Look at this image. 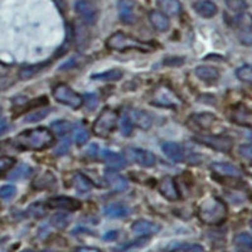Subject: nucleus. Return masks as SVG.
<instances>
[{
    "label": "nucleus",
    "instance_id": "f257e3e1",
    "mask_svg": "<svg viewBox=\"0 0 252 252\" xmlns=\"http://www.w3.org/2000/svg\"><path fill=\"white\" fill-rule=\"evenodd\" d=\"M55 141V136L46 127H35L20 132L15 138V145L26 150H43L51 146Z\"/></svg>",
    "mask_w": 252,
    "mask_h": 252
},
{
    "label": "nucleus",
    "instance_id": "f03ea898",
    "mask_svg": "<svg viewBox=\"0 0 252 252\" xmlns=\"http://www.w3.org/2000/svg\"><path fill=\"white\" fill-rule=\"evenodd\" d=\"M228 211L222 199L217 197H208L204 199L198 208V217L204 224L218 226L226 220Z\"/></svg>",
    "mask_w": 252,
    "mask_h": 252
},
{
    "label": "nucleus",
    "instance_id": "7ed1b4c3",
    "mask_svg": "<svg viewBox=\"0 0 252 252\" xmlns=\"http://www.w3.org/2000/svg\"><path fill=\"white\" fill-rule=\"evenodd\" d=\"M106 47L111 51L125 52V51H140L144 53H149L155 49V47L150 43H145L139 39H135L131 35H127L123 32H116L106 39Z\"/></svg>",
    "mask_w": 252,
    "mask_h": 252
},
{
    "label": "nucleus",
    "instance_id": "20e7f679",
    "mask_svg": "<svg viewBox=\"0 0 252 252\" xmlns=\"http://www.w3.org/2000/svg\"><path fill=\"white\" fill-rule=\"evenodd\" d=\"M118 112L112 109H103L94 124V132L100 138H107L118 126Z\"/></svg>",
    "mask_w": 252,
    "mask_h": 252
},
{
    "label": "nucleus",
    "instance_id": "39448f33",
    "mask_svg": "<svg viewBox=\"0 0 252 252\" xmlns=\"http://www.w3.org/2000/svg\"><path fill=\"white\" fill-rule=\"evenodd\" d=\"M53 96H55L56 101L71 107V109H80L83 103L82 96L64 83H60L53 89Z\"/></svg>",
    "mask_w": 252,
    "mask_h": 252
},
{
    "label": "nucleus",
    "instance_id": "423d86ee",
    "mask_svg": "<svg viewBox=\"0 0 252 252\" xmlns=\"http://www.w3.org/2000/svg\"><path fill=\"white\" fill-rule=\"evenodd\" d=\"M195 140L203 145L212 148L213 150H217L220 153H229L232 150L233 143L231 139L220 135H211V134H199L195 136Z\"/></svg>",
    "mask_w": 252,
    "mask_h": 252
},
{
    "label": "nucleus",
    "instance_id": "0eeeda50",
    "mask_svg": "<svg viewBox=\"0 0 252 252\" xmlns=\"http://www.w3.org/2000/svg\"><path fill=\"white\" fill-rule=\"evenodd\" d=\"M75 9L81 19L87 24L92 26L96 23L98 17V8L92 0H77L75 4Z\"/></svg>",
    "mask_w": 252,
    "mask_h": 252
},
{
    "label": "nucleus",
    "instance_id": "6e6552de",
    "mask_svg": "<svg viewBox=\"0 0 252 252\" xmlns=\"http://www.w3.org/2000/svg\"><path fill=\"white\" fill-rule=\"evenodd\" d=\"M126 155L130 160L144 168H152L157 163V158L152 152L140 149V148H127Z\"/></svg>",
    "mask_w": 252,
    "mask_h": 252
},
{
    "label": "nucleus",
    "instance_id": "1a4fd4ad",
    "mask_svg": "<svg viewBox=\"0 0 252 252\" xmlns=\"http://www.w3.org/2000/svg\"><path fill=\"white\" fill-rule=\"evenodd\" d=\"M217 123V118L211 112H202L190 116L188 120V126L195 131H206Z\"/></svg>",
    "mask_w": 252,
    "mask_h": 252
},
{
    "label": "nucleus",
    "instance_id": "9d476101",
    "mask_svg": "<svg viewBox=\"0 0 252 252\" xmlns=\"http://www.w3.org/2000/svg\"><path fill=\"white\" fill-rule=\"evenodd\" d=\"M179 102H181L179 98L165 86H160L154 94V100H153V105H159L164 107H175L179 105Z\"/></svg>",
    "mask_w": 252,
    "mask_h": 252
},
{
    "label": "nucleus",
    "instance_id": "9b49d317",
    "mask_svg": "<svg viewBox=\"0 0 252 252\" xmlns=\"http://www.w3.org/2000/svg\"><path fill=\"white\" fill-rule=\"evenodd\" d=\"M47 206L49 208L63 209L67 212H75L81 208V202L71 197H53L49 198L47 202Z\"/></svg>",
    "mask_w": 252,
    "mask_h": 252
},
{
    "label": "nucleus",
    "instance_id": "f8f14e48",
    "mask_svg": "<svg viewBox=\"0 0 252 252\" xmlns=\"http://www.w3.org/2000/svg\"><path fill=\"white\" fill-rule=\"evenodd\" d=\"M158 189H159V193L168 201L174 202L181 198L177 183L172 177H164L158 184Z\"/></svg>",
    "mask_w": 252,
    "mask_h": 252
},
{
    "label": "nucleus",
    "instance_id": "ddd939ff",
    "mask_svg": "<svg viewBox=\"0 0 252 252\" xmlns=\"http://www.w3.org/2000/svg\"><path fill=\"white\" fill-rule=\"evenodd\" d=\"M100 158L103 163L109 166L110 169L119 170L124 169L127 164L125 157H123L121 154H118V153L112 152V150H101L100 152Z\"/></svg>",
    "mask_w": 252,
    "mask_h": 252
},
{
    "label": "nucleus",
    "instance_id": "4468645a",
    "mask_svg": "<svg viewBox=\"0 0 252 252\" xmlns=\"http://www.w3.org/2000/svg\"><path fill=\"white\" fill-rule=\"evenodd\" d=\"M132 232L136 233L139 236H152L158 233L160 231V226L152 220H135L134 224L131 227Z\"/></svg>",
    "mask_w": 252,
    "mask_h": 252
},
{
    "label": "nucleus",
    "instance_id": "2eb2a0df",
    "mask_svg": "<svg viewBox=\"0 0 252 252\" xmlns=\"http://www.w3.org/2000/svg\"><path fill=\"white\" fill-rule=\"evenodd\" d=\"M132 125H136L143 130H149L153 125V118L149 112L144 110H132L129 114Z\"/></svg>",
    "mask_w": 252,
    "mask_h": 252
},
{
    "label": "nucleus",
    "instance_id": "dca6fc26",
    "mask_svg": "<svg viewBox=\"0 0 252 252\" xmlns=\"http://www.w3.org/2000/svg\"><path fill=\"white\" fill-rule=\"evenodd\" d=\"M231 120L237 125L252 129V110L245 106H238L231 114Z\"/></svg>",
    "mask_w": 252,
    "mask_h": 252
},
{
    "label": "nucleus",
    "instance_id": "f3484780",
    "mask_svg": "<svg viewBox=\"0 0 252 252\" xmlns=\"http://www.w3.org/2000/svg\"><path fill=\"white\" fill-rule=\"evenodd\" d=\"M119 15L125 24L135 23V3L132 0H120L119 1Z\"/></svg>",
    "mask_w": 252,
    "mask_h": 252
},
{
    "label": "nucleus",
    "instance_id": "a211bd4d",
    "mask_svg": "<svg viewBox=\"0 0 252 252\" xmlns=\"http://www.w3.org/2000/svg\"><path fill=\"white\" fill-rule=\"evenodd\" d=\"M193 9L199 17L202 18H213L218 12V8L211 0H198L193 4Z\"/></svg>",
    "mask_w": 252,
    "mask_h": 252
},
{
    "label": "nucleus",
    "instance_id": "6ab92c4d",
    "mask_svg": "<svg viewBox=\"0 0 252 252\" xmlns=\"http://www.w3.org/2000/svg\"><path fill=\"white\" fill-rule=\"evenodd\" d=\"M105 179L110 184V187H112V189L116 190V192H124L129 187L125 178L123 175L118 174V172H115L114 169H107L105 172Z\"/></svg>",
    "mask_w": 252,
    "mask_h": 252
},
{
    "label": "nucleus",
    "instance_id": "aec40b11",
    "mask_svg": "<svg viewBox=\"0 0 252 252\" xmlns=\"http://www.w3.org/2000/svg\"><path fill=\"white\" fill-rule=\"evenodd\" d=\"M161 149H163L164 154L175 163H182L184 160V150L181 144L168 141L161 145Z\"/></svg>",
    "mask_w": 252,
    "mask_h": 252
},
{
    "label": "nucleus",
    "instance_id": "412c9836",
    "mask_svg": "<svg viewBox=\"0 0 252 252\" xmlns=\"http://www.w3.org/2000/svg\"><path fill=\"white\" fill-rule=\"evenodd\" d=\"M211 169L217 174L223 175V177L240 178L242 175V170L240 168L229 163H213L211 165Z\"/></svg>",
    "mask_w": 252,
    "mask_h": 252
},
{
    "label": "nucleus",
    "instance_id": "4be33fe9",
    "mask_svg": "<svg viewBox=\"0 0 252 252\" xmlns=\"http://www.w3.org/2000/svg\"><path fill=\"white\" fill-rule=\"evenodd\" d=\"M194 73L199 80L207 83H213L220 78V71L212 66H198L194 69Z\"/></svg>",
    "mask_w": 252,
    "mask_h": 252
},
{
    "label": "nucleus",
    "instance_id": "5701e85b",
    "mask_svg": "<svg viewBox=\"0 0 252 252\" xmlns=\"http://www.w3.org/2000/svg\"><path fill=\"white\" fill-rule=\"evenodd\" d=\"M149 20L150 23H152V26L154 27V29H157L158 32H166L170 27V22L168 15H165L161 12H158V10L150 12Z\"/></svg>",
    "mask_w": 252,
    "mask_h": 252
},
{
    "label": "nucleus",
    "instance_id": "b1692460",
    "mask_svg": "<svg viewBox=\"0 0 252 252\" xmlns=\"http://www.w3.org/2000/svg\"><path fill=\"white\" fill-rule=\"evenodd\" d=\"M130 209L126 206L121 203H112L106 206L103 208V215L109 218H125L126 216H129Z\"/></svg>",
    "mask_w": 252,
    "mask_h": 252
},
{
    "label": "nucleus",
    "instance_id": "393cba45",
    "mask_svg": "<svg viewBox=\"0 0 252 252\" xmlns=\"http://www.w3.org/2000/svg\"><path fill=\"white\" fill-rule=\"evenodd\" d=\"M157 4L165 15H178L182 12V4L179 0H157Z\"/></svg>",
    "mask_w": 252,
    "mask_h": 252
},
{
    "label": "nucleus",
    "instance_id": "a878e982",
    "mask_svg": "<svg viewBox=\"0 0 252 252\" xmlns=\"http://www.w3.org/2000/svg\"><path fill=\"white\" fill-rule=\"evenodd\" d=\"M73 184H75V188L81 193H87L92 189L91 181L83 174H81V173H77L73 177Z\"/></svg>",
    "mask_w": 252,
    "mask_h": 252
},
{
    "label": "nucleus",
    "instance_id": "bb28decb",
    "mask_svg": "<svg viewBox=\"0 0 252 252\" xmlns=\"http://www.w3.org/2000/svg\"><path fill=\"white\" fill-rule=\"evenodd\" d=\"M92 80L98 81H118L123 78V72L120 69H110V71L101 72V73H96V75L91 76Z\"/></svg>",
    "mask_w": 252,
    "mask_h": 252
},
{
    "label": "nucleus",
    "instance_id": "cd10ccee",
    "mask_svg": "<svg viewBox=\"0 0 252 252\" xmlns=\"http://www.w3.org/2000/svg\"><path fill=\"white\" fill-rule=\"evenodd\" d=\"M51 129L57 136H64V135H67L72 130V124L66 120H58L52 123Z\"/></svg>",
    "mask_w": 252,
    "mask_h": 252
},
{
    "label": "nucleus",
    "instance_id": "c85d7f7f",
    "mask_svg": "<svg viewBox=\"0 0 252 252\" xmlns=\"http://www.w3.org/2000/svg\"><path fill=\"white\" fill-rule=\"evenodd\" d=\"M56 179L51 173H44L42 177H39L37 181L34 182V188L35 189H48L51 187L55 186Z\"/></svg>",
    "mask_w": 252,
    "mask_h": 252
},
{
    "label": "nucleus",
    "instance_id": "c756f323",
    "mask_svg": "<svg viewBox=\"0 0 252 252\" xmlns=\"http://www.w3.org/2000/svg\"><path fill=\"white\" fill-rule=\"evenodd\" d=\"M226 6L237 15L245 13L249 8L246 0H226Z\"/></svg>",
    "mask_w": 252,
    "mask_h": 252
},
{
    "label": "nucleus",
    "instance_id": "7c9ffc66",
    "mask_svg": "<svg viewBox=\"0 0 252 252\" xmlns=\"http://www.w3.org/2000/svg\"><path fill=\"white\" fill-rule=\"evenodd\" d=\"M31 174V166L27 165V164H20L17 169H15L12 174L9 175V179H12V181H19V179H26V178H28Z\"/></svg>",
    "mask_w": 252,
    "mask_h": 252
},
{
    "label": "nucleus",
    "instance_id": "2f4dec72",
    "mask_svg": "<svg viewBox=\"0 0 252 252\" xmlns=\"http://www.w3.org/2000/svg\"><path fill=\"white\" fill-rule=\"evenodd\" d=\"M69 222H71V217L67 213H57V215H55L51 218L52 226L60 229L66 228Z\"/></svg>",
    "mask_w": 252,
    "mask_h": 252
},
{
    "label": "nucleus",
    "instance_id": "473e14b6",
    "mask_svg": "<svg viewBox=\"0 0 252 252\" xmlns=\"http://www.w3.org/2000/svg\"><path fill=\"white\" fill-rule=\"evenodd\" d=\"M236 77L245 83H252V66L250 64H244L238 67L236 71Z\"/></svg>",
    "mask_w": 252,
    "mask_h": 252
},
{
    "label": "nucleus",
    "instance_id": "72a5a7b5",
    "mask_svg": "<svg viewBox=\"0 0 252 252\" xmlns=\"http://www.w3.org/2000/svg\"><path fill=\"white\" fill-rule=\"evenodd\" d=\"M235 244L242 249L252 250V237L247 232H241L235 237Z\"/></svg>",
    "mask_w": 252,
    "mask_h": 252
},
{
    "label": "nucleus",
    "instance_id": "f704fd0d",
    "mask_svg": "<svg viewBox=\"0 0 252 252\" xmlns=\"http://www.w3.org/2000/svg\"><path fill=\"white\" fill-rule=\"evenodd\" d=\"M146 242H148V237H146V236H143V237L138 238V240H135V241H132V242H129V244H125L124 246L119 247V249H116L115 251L125 252V251H129V250H132V249H139V247H143Z\"/></svg>",
    "mask_w": 252,
    "mask_h": 252
},
{
    "label": "nucleus",
    "instance_id": "c9c22d12",
    "mask_svg": "<svg viewBox=\"0 0 252 252\" xmlns=\"http://www.w3.org/2000/svg\"><path fill=\"white\" fill-rule=\"evenodd\" d=\"M43 66L44 64H35V66L26 67V68H23L19 72V77L22 78V80H29V78H32L33 76L37 75L38 72L43 68Z\"/></svg>",
    "mask_w": 252,
    "mask_h": 252
},
{
    "label": "nucleus",
    "instance_id": "e433bc0d",
    "mask_svg": "<svg viewBox=\"0 0 252 252\" xmlns=\"http://www.w3.org/2000/svg\"><path fill=\"white\" fill-rule=\"evenodd\" d=\"M238 39L244 46L252 47V26L247 27V28L240 29L238 33Z\"/></svg>",
    "mask_w": 252,
    "mask_h": 252
},
{
    "label": "nucleus",
    "instance_id": "4c0bfd02",
    "mask_svg": "<svg viewBox=\"0 0 252 252\" xmlns=\"http://www.w3.org/2000/svg\"><path fill=\"white\" fill-rule=\"evenodd\" d=\"M132 123L129 118V114H124L120 120V131L124 136H129L132 131Z\"/></svg>",
    "mask_w": 252,
    "mask_h": 252
},
{
    "label": "nucleus",
    "instance_id": "58836bf2",
    "mask_svg": "<svg viewBox=\"0 0 252 252\" xmlns=\"http://www.w3.org/2000/svg\"><path fill=\"white\" fill-rule=\"evenodd\" d=\"M47 115H48V110L38 109V110H35V111H33V112H31V114L27 115L24 120L28 121V123H38V121L43 120Z\"/></svg>",
    "mask_w": 252,
    "mask_h": 252
},
{
    "label": "nucleus",
    "instance_id": "ea45409f",
    "mask_svg": "<svg viewBox=\"0 0 252 252\" xmlns=\"http://www.w3.org/2000/svg\"><path fill=\"white\" fill-rule=\"evenodd\" d=\"M173 252H204L203 247L194 244H184L179 245Z\"/></svg>",
    "mask_w": 252,
    "mask_h": 252
},
{
    "label": "nucleus",
    "instance_id": "a19ab883",
    "mask_svg": "<svg viewBox=\"0 0 252 252\" xmlns=\"http://www.w3.org/2000/svg\"><path fill=\"white\" fill-rule=\"evenodd\" d=\"M15 164L14 158L10 157H0V175L8 172L10 168Z\"/></svg>",
    "mask_w": 252,
    "mask_h": 252
},
{
    "label": "nucleus",
    "instance_id": "79ce46f5",
    "mask_svg": "<svg viewBox=\"0 0 252 252\" xmlns=\"http://www.w3.org/2000/svg\"><path fill=\"white\" fill-rule=\"evenodd\" d=\"M28 213L33 217H43L44 216V207L42 203H33L28 208Z\"/></svg>",
    "mask_w": 252,
    "mask_h": 252
},
{
    "label": "nucleus",
    "instance_id": "37998d69",
    "mask_svg": "<svg viewBox=\"0 0 252 252\" xmlns=\"http://www.w3.org/2000/svg\"><path fill=\"white\" fill-rule=\"evenodd\" d=\"M17 193V188L14 186H4L0 188V197L3 199H10Z\"/></svg>",
    "mask_w": 252,
    "mask_h": 252
},
{
    "label": "nucleus",
    "instance_id": "c03bdc74",
    "mask_svg": "<svg viewBox=\"0 0 252 252\" xmlns=\"http://www.w3.org/2000/svg\"><path fill=\"white\" fill-rule=\"evenodd\" d=\"M238 153L242 158H245L246 160L252 161V143L244 144L238 148Z\"/></svg>",
    "mask_w": 252,
    "mask_h": 252
},
{
    "label": "nucleus",
    "instance_id": "a18cd8bd",
    "mask_svg": "<svg viewBox=\"0 0 252 252\" xmlns=\"http://www.w3.org/2000/svg\"><path fill=\"white\" fill-rule=\"evenodd\" d=\"M90 134L86 131V130H78L75 135V141L78 145H85V144L89 141Z\"/></svg>",
    "mask_w": 252,
    "mask_h": 252
},
{
    "label": "nucleus",
    "instance_id": "49530a36",
    "mask_svg": "<svg viewBox=\"0 0 252 252\" xmlns=\"http://www.w3.org/2000/svg\"><path fill=\"white\" fill-rule=\"evenodd\" d=\"M85 101H86V106L89 110H94V107L97 106V96L94 94H87L85 96Z\"/></svg>",
    "mask_w": 252,
    "mask_h": 252
},
{
    "label": "nucleus",
    "instance_id": "de8ad7c7",
    "mask_svg": "<svg viewBox=\"0 0 252 252\" xmlns=\"http://www.w3.org/2000/svg\"><path fill=\"white\" fill-rule=\"evenodd\" d=\"M69 143H71V141H69V139H67V140H64L63 143H61V146L58 148L57 150H56V153H58L60 155L66 154L67 150H68V148H69Z\"/></svg>",
    "mask_w": 252,
    "mask_h": 252
},
{
    "label": "nucleus",
    "instance_id": "09e8293b",
    "mask_svg": "<svg viewBox=\"0 0 252 252\" xmlns=\"http://www.w3.org/2000/svg\"><path fill=\"white\" fill-rule=\"evenodd\" d=\"M118 231H110V232L103 235V240L105 241H114L115 238H118Z\"/></svg>",
    "mask_w": 252,
    "mask_h": 252
},
{
    "label": "nucleus",
    "instance_id": "8fccbe9b",
    "mask_svg": "<svg viewBox=\"0 0 252 252\" xmlns=\"http://www.w3.org/2000/svg\"><path fill=\"white\" fill-rule=\"evenodd\" d=\"M76 252H101L100 250L96 247H78Z\"/></svg>",
    "mask_w": 252,
    "mask_h": 252
},
{
    "label": "nucleus",
    "instance_id": "3c124183",
    "mask_svg": "<svg viewBox=\"0 0 252 252\" xmlns=\"http://www.w3.org/2000/svg\"><path fill=\"white\" fill-rule=\"evenodd\" d=\"M22 252H34V251H32V250H24V251H22Z\"/></svg>",
    "mask_w": 252,
    "mask_h": 252
},
{
    "label": "nucleus",
    "instance_id": "603ef678",
    "mask_svg": "<svg viewBox=\"0 0 252 252\" xmlns=\"http://www.w3.org/2000/svg\"><path fill=\"white\" fill-rule=\"evenodd\" d=\"M5 130V127H0V132H3Z\"/></svg>",
    "mask_w": 252,
    "mask_h": 252
},
{
    "label": "nucleus",
    "instance_id": "864d4df0",
    "mask_svg": "<svg viewBox=\"0 0 252 252\" xmlns=\"http://www.w3.org/2000/svg\"><path fill=\"white\" fill-rule=\"evenodd\" d=\"M250 227H251V229H252V220H251V222H250Z\"/></svg>",
    "mask_w": 252,
    "mask_h": 252
}]
</instances>
